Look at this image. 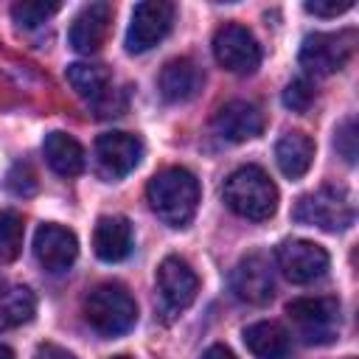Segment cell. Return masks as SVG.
Returning a JSON list of instances; mask_svg holds the SVG:
<instances>
[{
  "mask_svg": "<svg viewBox=\"0 0 359 359\" xmlns=\"http://www.w3.org/2000/svg\"><path fill=\"white\" fill-rule=\"evenodd\" d=\"M149 205L168 227H185L199 208V182L188 168L171 165L149 180Z\"/></svg>",
  "mask_w": 359,
  "mask_h": 359,
  "instance_id": "1",
  "label": "cell"
},
{
  "mask_svg": "<svg viewBox=\"0 0 359 359\" xmlns=\"http://www.w3.org/2000/svg\"><path fill=\"white\" fill-rule=\"evenodd\" d=\"M222 196L233 213H238L250 222H264L278 210V185L258 165L236 168L224 180Z\"/></svg>",
  "mask_w": 359,
  "mask_h": 359,
  "instance_id": "2",
  "label": "cell"
},
{
  "mask_svg": "<svg viewBox=\"0 0 359 359\" xmlns=\"http://www.w3.org/2000/svg\"><path fill=\"white\" fill-rule=\"evenodd\" d=\"M84 320L101 337H121L137 323V303L121 283H98L84 297Z\"/></svg>",
  "mask_w": 359,
  "mask_h": 359,
  "instance_id": "3",
  "label": "cell"
},
{
  "mask_svg": "<svg viewBox=\"0 0 359 359\" xmlns=\"http://www.w3.org/2000/svg\"><path fill=\"white\" fill-rule=\"evenodd\" d=\"M292 216L300 224H311V227H320V230H328V233H339V230H348L353 224L356 210H353L351 194L345 188L323 185L311 194H303L297 199Z\"/></svg>",
  "mask_w": 359,
  "mask_h": 359,
  "instance_id": "4",
  "label": "cell"
},
{
  "mask_svg": "<svg viewBox=\"0 0 359 359\" xmlns=\"http://www.w3.org/2000/svg\"><path fill=\"white\" fill-rule=\"evenodd\" d=\"M356 50V31H328V34H309L300 45V65L314 76H331L348 65Z\"/></svg>",
  "mask_w": 359,
  "mask_h": 359,
  "instance_id": "5",
  "label": "cell"
},
{
  "mask_svg": "<svg viewBox=\"0 0 359 359\" xmlns=\"http://www.w3.org/2000/svg\"><path fill=\"white\" fill-rule=\"evenodd\" d=\"M213 56L224 70L247 76L255 73L261 65V45L250 28L238 22H224L213 34Z\"/></svg>",
  "mask_w": 359,
  "mask_h": 359,
  "instance_id": "6",
  "label": "cell"
},
{
  "mask_svg": "<svg viewBox=\"0 0 359 359\" xmlns=\"http://www.w3.org/2000/svg\"><path fill=\"white\" fill-rule=\"evenodd\" d=\"M286 314L297 325L306 342H331L339 331V303L334 297H300L286 306Z\"/></svg>",
  "mask_w": 359,
  "mask_h": 359,
  "instance_id": "7",
  "label": "cell"
},
{
  "mask_svg": "<svg viewBox=\"0 0 359 359\" xmlns=\"http://www.w3.org/2000/svg\"><path fill=\"white\" fill-rule=\"evenodd\" d=\"M174 22V6L165 0H143L132 11V22L126 28V50L143 53L165 39Z\"/></svg>",
  "mask_w": 359,
  "mask_h": 359,
  "instance_id": "8",
  "label": "cell"
},
{
  "mask_svg": "<svg viewBox=\"0 0 359 359\" xmlns=\"http://www.w3.org/2000/svg\"><path fill=\"white\" fill-rule=\"evenodd\" d=\"M278 269L292 280V283H311L320 280L328 269V252L309 238H286L275 250Z\"/></svg>",
  "mask_w": 359,
  "mask_h": 359,
  "instance_id": "9",
  "label": "cell"
},
{
  "mask_svg": "<svg viewBox=\"0 0 359 359\" xmlns=\"http://www.w3.org/2000/svg\"><path fill=\"white\" fill-rule=\"evenodd\" d=\"M143 143L129 132H107L95 140V168L104 180H121L137 168Z\"/></svg>",
  "mask_w": 359,
  "mask_h": 359,
  "instance_id": "10",
  "label": "cell"
},
{
  "mask_svg": "<svg viewBox=\"0 0 359 359\" xmlns=\"http://www.w3.org/2000/svg\"><path fill=\"white\" fill-rule=\"evenodd\" d=\"M34 255L36 261L42 264V269L59 275V272H67L79 255V238L73 230L62 227V224H53V222H45L36 227V236H34Z\"/></svg>",
  "mask_w": 359,
  "mask_h": 359,
  "instance_id": "11",
  "label": "cell"
},
{
  "mask_svg": "<svg viewBox=\"0 0 359 359\" xmlns=\"http://www.w3.org/2000/svg\"><path fill=\"white\" fill-rule=\"evenodd\" d=\"M157 289L168 311H182L196 300L199 278L185 258L168 255L157 269Z\"/></svg>",
  "mask_w": 359,
  "mask_h": 359,
  "instance_id": "12",
  "label": "cell"
},
{
  "mask_svg": "<svg viewBox=\"0 0 359 359\" xmlns=\"http://www.w3.org/2000/svg\"><path fill=\"white\" fill-rule=\"evenodd\" d=\"M230 289L238 300L250 303V306H264L272 300L275 294V278L269 264L261 255H247L236 264V269L230 272Z\"/></svg>",
  "mask_w": 359,
  "mask_h": 359,
  "instance_id": "13",
  "label": "cell"
},
{
  "mask_svg": "<svg viewBox=\"0 0 359 359\" xmlns=\"http://www.w3.org/2000/svg\"><path fill=\"white\" fill-rule=\"evenodd\" d=\"M109 25H112V6L104 0L90 3L76 14L70 25V45L79 53H95L107 42Z\"/></svg>",
  "mask_w": 359,
  "mask_h": 359,
  "instance_id": "14",
  "label": "cell"
},
{
  "mask_svg": "<svg viewBox=\"0 0 359 359\" xmlns=\"http://www.w3.org/2000/svg\"><path fill=\"white\" fill-rule=\"evenodd\" d=\"M213 129L224 140H233V143L252 140V137H258L264 132V115L250 101H227L224 107L216 109Z\"/></svg>",
  "mask_w": 359,
  "mask_h": 359,
  "instance_id": "15",
  "label": "cell"
},
{
  "mask_svg": "<svg viewBox=\"0 0 359 359\" xmlns=\"http://www.w3.org/2000/svg\"><path fill=\"white\" fill-rule=\"evenodd\" d=\"M95 255L107 264L123 261L132 252V224L126 216H101L93 230Z\"/></svg>",
  "mask_w": 359,
  "mask_h": 359,
  "instance_id": "16",
  "label": "cell"
},
{
  "mask_svg": "<svg viewBox=\"0 0 359 359\" xmlns=\"http://www.w3.org/2000/svg\"><path fill=\"white\" fill-rule=\"evenodd\" d=\"M202 87V73L199 67L180 56V59H171L165 62V67L160 70V95L168 101V104H182V101H191Z\"/></svg>",
  "mask_w": 359,
  "mask_h": 359,
  "instance_id": "17",
  "label": "cell"
},
{
  "mask_svg": "<svg viewBox=\"0 0 359 359\" xmlns=\"http://www.w3.org/2000/svg\"><path fill=\"white\" fill-rule=\"evenodd\" d=\"M42 154H45L48 165L59 177H79L84 171V149L67 132H50V135H45Z\"/></svg>",
  "mask_w": 359,
  "mask_h": 359,
  "instance_id": "18",
  "label": "cell"
},
{
  "mask_svg": "<svg viewBox=\"0 0 359 359\" xmlns=\"http://www.w3.org/2000/svg\"><path fill=\"white\" fill-rule=\"evenodd\" d=\"M244 345L258 356V359H286L292 351L289 331L280 323L261 320L244 328Z\"/></svg>",
  "mask_w": 359,
  "mask_h": 359,
  "instance_id": "19",
  "label": "cell"
},
{
  "mask_svg": "<svg viewBox=\"0 0 359 359\" xmlns=\"http://www.w3.org/2000/svg\"><path fill=\"white\" fill-rule=\"evenodd\" d=\"M275 160L289 180H300L314 163V140L306 132H286L275 146Z\"/></svg>",
  "mask_w": 359,
  "mask_h": 359,
  "instance_id": "20",
  "label": "cell"
},
{
  "mask_svg": "<svg viewBox=\"0 0 359 359\" xmlns=\"http://www.w3.org/2000/svg\"><path fill=\"white\" fill-rule=\"evenodd\" d=\"M67 81H70V87L81 95V98H87V101H93V104H98L107 93H109V70L104 67V65H93V62H76V65H67Z\"/></svg>",
  "mask_w": 359,
  "mask_h": 359,
  "instance_id": "21",
  "label": "cell"
},
{
  "mask_svg": "<svg viewBox=\"0 0 359 359\" xmlns=\"http://www.w3.org/2000/svg\"><path fill=\"white\" fill-rule=\"evenodd\" d=\"M34 309L36 300L28 286H0V331L28 323Z\"/></svg>",
  "mask_w": 359,
  "mask_h": 359,
  "instance_id": "22",
  "label": "cell"
},
{
  "mask_svg": "<svg viewBox=\"0 0 359 359\" xmlns=\"http://www.w3.org/2000/svg\"><path fill=\"white\" fill-rule=\"evenodd\" d=\"M22 236L25 224L17 210H3L0 213V264H11L22 252Z\"/></svg>",
  "mask_w": 359,
  "mask_h": 359,
  "instance_id": "23",
  "label": "cell"
},
{
  "mask_svg": "<svg viewBox=\"0 0 359 359\" xmlns=\"http://www.w3.org/2000/svg\"><path fill=\"white\" fill-rule=\"evenodd\" d=\"M62 6L56 0H20L11 6V17L20 28H36L45 20H50Z\"/></svg>",
  "mask_w": 359,
  "mask_h": 359,
  "instance_id": "24",
  "label": "cell"
},
{
  "mask_svg": "<svg viewBox=\"0 0 359 359\" xmlns=\"http://www.w3.org/2000/svg\"><path fill=\"white\" fill-rule=\"evenodd\" d=\"M311 101H314V84H311L309 79H294V81L286 84V90H283V104H286L289 109L306 112V109L311 107Z\"/></svg>",
  "mask_w": 359,
  "mask_h": 359,
  "instance_id": "25",
  "label": "cell"
},
{
  "mask_svg": "<svg viewBox=\"0 0 359 359\" xmlns=\"http://www.w3.org/2000/svg\"><path fill=\"white\" fill-rule=\"evenodd\" d=\"M6 185H8V191L14 196H31V194H36V174H34V168L28 163H17L8 171Z\"/></svg>",
  "mask_w": 359,
  "mask_h": 359,
  "instance_id": "26",
  "label": "cell"
},
{
  "mask_svg": "<svg viewBox=\"0 0 359 359\" xmlns=\"http://www.w3.org/2000/svg\"><path fill=\"white\" fill-rule=\"evenodd\" d=\"M337 151L348 160V163H356V121L348 118L339 129H337Z\"/></svg>",
  "mask_w": 359,
  "mask_h": 359,
  "instance_id": "27",
  "label": "cell"
},
{
  "mask_svg": "<svg viewBox=\"0 0 359 359\" xmlns=\"http://www.w3.org/2000/svg\"><path fill=\"white\" fill-rule=\"evenodd\" d=\"M348 8H353V0H309L306 3V11L317 17H337V14H345Z\"/></svg>",
  "mask_w": 359,
  "mask_h": 359,
  "instance_id": "28",
  "label": "cell"
},
{
  "mask_svg": "<svg viewBox=\"0 0 359 359\" xmlns=\"http://www.w3.org/2000/svg\"><path fill=\"white\" fill-rule=\"evenodd\" d=\"M34 359H76V356H73L70 351H65V348L53 345V342H42V345L36 348Z\"/></svg>",
  "mask_w": 359,
  "mask_h": 359,
  "instance_id": "29",
  "label": "cell"
},
{
  "mask_svg": "<svg viewBox=\"0 0 359 359\" xmlns=\"http://www.w3.org/2000/svg\"><path fill=\"white\" fill-rule=\"evenodd\" d=\"M202 359H236V353H233L230 348H224V345H210V348L202 353Z\"/></svg>",
  "mask_w": 359,
  "mask_h": 359,
  "instance_id": "30",
  "label": "cell"
},
{
  "mask_svg": "<svg viewBox=\"0 0 359 359\" xmlns=\"http://www.w3.org/2000/svg\"><path fill=\"white\" fill-rule=\"evenodd\" d=\"M0 359H14V351L6 348V345H0Z\"/></svg>",
  "mask_w": 359,
  "mask_h": 359,
  "instance_id": "31",
  "label": "cell"
},
{
  "mask_svg": "<svg viewBox=\"0 0 359 359\" xmlns=\"http://www.w3.org/2000/svg\"><path fill=\"white\" fill-rule=\"evenodd\" d=\"M112 359H132V356H126V353H121V356H112Z\"/></svg>",
  "mask_w": 359,
  "mask_h": 359,
  "instance_id": "32",
  "label": "cell"
}]
</instances>
